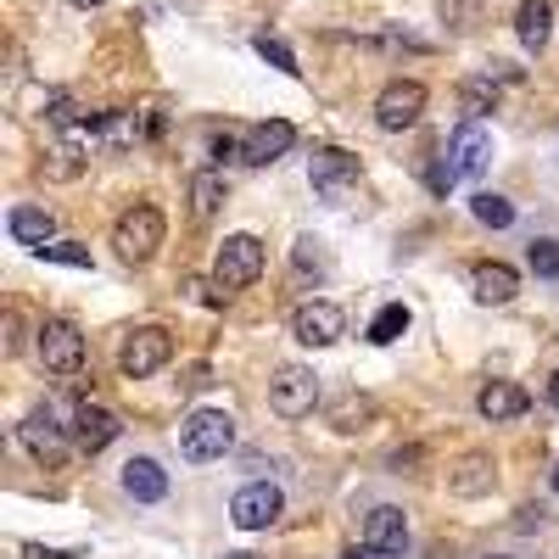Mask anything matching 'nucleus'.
<instances>
[{
    "label": "nucleus",
    "mask_w": 559,
    "mask_h": 559,
    "mask_svg": "<svg viewBox=\"0 0 559 559\" xmlns=\"http://www.w3.org/2000/svg\"><path fill=\"white\" fill-rule=\"evenodd\" d=\"M34 336H39V358L51 376H79L84 369V336H79L73 319H45Z\"/></svg>",
    "instance_id": "423d86ee"
},
{
    "label": "nucleus",
    "mask_w": 559,
    "mask_h": 559,
    "mask_svg": "<svg viewBox=\"0 0 559 559\" xmlns=\"http://www.w3.org/2000/svg\"><path fill=\"white\" fill-rule=\"evenodd\" d=\"M118 414H107V408H96V403H84L79 414H73V442L84 448V453H102V448H112L118 442Z\"/></svg>",
    "instance_id": "dca6fc26"
},
{
    "label": "nucleus",
    "mask_w": 559,
    "mask_h": 559,
    "mask_svg": "<svg viewBox=\"0 0 559 559\" xmlns=\"http://www.w3.org/2000/svg\"><path fill=\"white\" fill-rule=\"evenodd\" d=\"M224 559H258V554H224Z\"/></svg>",
    "instance_id": "4c0bfd02"
},
{
    "label": "nucleus",
    "mask_w": 559,
    "mask_h": 559,
    "mask_svg": "<svg viewBox=\"0 0 559 559\" xmlns=\"http://www.w3.org/2000/svg\"><path fill=\"white\" fill-rule=\"evenodd\" d=\"M419 112H426V84H419V79H392V84L381 90V102H376V123H381L386 134L414 129Z\"/></svg>",
    "instance_id": "0eeeda50"
},
{
    "label": "nucleus",
    "mask_w": 559,
    "mask_h": 559,
    "mask_svg": "<svg viewBox=\"0 0 559 559\" xmlns=\"http://www.w3.org/2000/svg\"><path fill=\"white\" fill-rule=\"evenodd\" d=\"M471 213H476L487 229H509V224H515V202L498 197V191H476V197H471Z\"/></svg>",
    "instance_id": "5701e85b"
},
{
    "label": "nucleus",
    "mask_w": 559,
    "mask_h": 559,
    "mask_svg": "<svg viewBox=\"0 0 559 559\" xmlns=\"http://www.w3.org/2000/svg\"><path fill=\"white\" fill-rule=\"evenodd\" d=\"M23 559H62V554H57V548H39V543H28V548H23Z\"/></svg>",
    "instance_id": "72a5a7b5"
},
{
    "label": "nucleus",
    "mask_w": 559,
    "mask_h": 559,
    "mask_svg": "<svg viewBox=\"0 0 559 559\" xmlns=\"http://www.w3.org/2000/svg\"><path fill=\"white\" fill-rule=\"evenodd\" d=\"M163 236H168V224H163V213H157L152 202L123 207L118 224H112V247H118L123 263H152L157 247H163Z\"/></svg>",
    "instance_id": "f257e3e1"
},
{
    "label": "nucleus",
    "mask_w": 559,
    "mask_h": 559,
    "mask_svg": "<svg viewBox=\"0 0 559 559\" xmlns=\"http://www.w3.org/2000/svg\"><path fill=\"white\" fill-rule=\"evenodd\" d=\"M68 7H79V12H102L107 0H68Z\"/></svg>",
    "instance_id": "c9c22d12"
},
{
    "label": "nucleus",
    "mask_w": 559,
    "mask_h": 559,
    "mask_svg": "<svg viewBox=\"0 0 559 559\" xmlns=\"http://www.w3.org/2000/svg\"><path fill=\"white\" fill-rule=\"evenodd\" d=\"M174 358V342H168V331L163 324H134V331L118 342V369L129 381H146V376H157V369Z\"/></svg>",
    "instance_id": "20e7f679"
},
{
    "label": "nucleus",
    "mask_w": 559,
    "mask_h": 559,
    "mask_svg": "<svg viewBox=\"0 0 559 559\" xmlns=\"http://www.w3.org/2000/svg\"><path fill=\"white\" fill-rule=\"evenodd\" d=\"M23 448H28L39 464H57V459H62L68 437H62V426H57L51 408H34V414L23 419Z\"/></svg>",
    "instance_id": "4468645a"
},
{
    "label": "nucleus",
    "mask_w": 559,
    "mask_h": 559,
    "mask_svg": "<svg viewBox=\"0 0 559 559\" xmlns=\"http://www.w3.org/2000/svg\"><path fill=\"white\" fill-rule=\"evenodd\" d=\"M252 51H258L263 62H274L280 73L302 79V68H297V57H292V45H286V39H274V34H258V39H252Z\"/></svg>",
    "instance_id": "393cba45"
},
{
    "label": "nucleus",
    "mask_w": 559,
    "mask_h": 559,
    "mask_svg": "<svg viewBox=\"0 0 559 559\" xmlns=\"http://www.w3.org/2000/svg\"><path fill=\"white\" fill-rule=\"evenodd\" d=\"M369 414H376V403H369V397H342L336 414H331V426H336V431H364Z\"/></svg>",
    "instance_id": "bb28decb"
},
{
    "label": "nucleus",
    "mask_w": 559,
    "mask_h": 559,
    "mask_svg": "<svg viewBox=\"0 0 559 559\" xmlns=\"http://www.w3.org/2000/svg\"><path fill=\"white\" fill-rule=\"evenodd\" d=\"M459 96H464V107H471V112H492V107H498V90H492V79H471V84L459 90Z\"/></svg>",
    "instance_id": "c756f323"
},
{
    "label": "nucleus",
    "mask_w": 559,
    "mask_h": 559,
    "mask_svg": "<svg viewBox=\"0 0 559 559\" xmlns=\"http://www.w3.org/2000/svg\"><path fill=\"white\" fill-rule=\"evenodd\" d=\"M7 353H23V319L7 313Z\"/></svg>",
    "instance_id": "473e14b6"
},
{
    "label": "nucleus",
    "mask_w": 559,
    "mask_h": 559,
    "mask_svg": "<svg viewBox=\"0 0 559 559\" xmlns=\"http://www.w3.org/2000/svg\"><path fill=\"white\" fill-rule=\"evenodd\" d=\"M297 146V129L286 123V118H269V123H258L252 134H247V152H241V163H252V168H269V163H280Z\"/></svg>",
    "instance_id": "f8f14e48"
},
{
    "label": "nucleus",
    "mask_w": 559,
    "mask_h": 559,
    "mask_svg": "<svg viewBox=\"0 0 559 559\" xmlns=\"http://www.w3.org/2000/svg\"><path fill=\"white\" fill-rule=\"evenodd\" d=\"M308 179H313V191H319L324 202H342L347 185H358V157L342 152V146H319V152L308 157Z\"/></svg>",
    "instance_id": "9d476101"
},
{
    "label": "nucleus",
    "mask_w": 559,
    "mask_h": 559,
    "mask_svg": "<svg viewBox=\"0 0 559 559\" xmlns=\"http://www.w3.org/2000/svg\"><path fill=\"white\" fill-rule=\"evenodd\" d=\"M7 229H12V241H17V247H34V252H39L45 241H57V218L45 213V207H28V202L12 207Z\"/></svg>",
    "instance_id": "aec40b11"
},
{
    "label": "nucleus",
    "mask_w": 559,
    "mask_h": 559,
    "mask_svg": "<svg viewBox=\"0 0 559 559\" xmlns=\"http://www.w3.org/2000/svg\"><path fill=\"white\" fill-rule=\"evenodd\" d=\"M543 392H548V403L559 408V369H554V376H548V386H543Z\"/></svg>",
    "instance_id": "f704fd0d"
},
{
    "label": "nucleus",
    "mask_w": 559,
    "mask_h": 559,
    "mask_svg": "<svg viewBox=\"0 0 559 559\" xmlns=\"http://www.w3.org/2000/svg\"><path fill=\"white\" fill-rule=\"evenodd\" d=\"M476 408L492 419V426H503V419H521V414L532 408V397H526V386H515V381H492V386H481Z\"/></svg>",
    "instance_id": "6ab92c4d"
},
{
    "label": "nucleus",
    "mask_w": 559,
    "mask_h": 559,
    "mask_svg": "<svg viewBox=\"0 0 559 559\" xmlns=\"http://www.w3.org/2000/svg\"><path fill=\"white\" fill-rule=\"evenodd\" d=\"M554 492H559V464H554Z\"/></svg>",
    "instance_id": "58836bf2"
},
{
    "label": "nucleus",
    "mask_w": 559,
    "mask_h": 559,
    "mask_svg": "<svg viewBox=\"0 0 559 559\" xmlns=\"http://www.w3.org/2000/svg\"><path fill=\"white\" fill-rule=\"evenodd\" d=\"M364 543L376 548V554H403V548H408V521H403V509H397V503L369 509V521H364Z\"/></svg>",
    "instance_id": "ddd939ff"
},
{
    "label": "nucleus",
    "mask_w": 559,
    "mask_h": 559,
    "mask_svg": "<svg viewBox=\"0 0 559 559\" xmlns=\"http://www.w3.org/2000/svg\"><path fill=\"white\" fill-rule=\"evenodd\" d=\"M526 263H532L537 280H559V241H554V236H537V241L526 247Z\"/></svg>",
    "instance_id": "a878e982"
},
{
    "label": "nucleus",
    "mask_w": 559,
    "mask_h": 559,
    "mask_svg": "<svg viewBox=\"0 0 559 559\" xmlns=\"http://www.w3.org/2000/svg\"><path fill=\"white\" fill-rule=\"evenodd\" d=\"M408 331V308L403 302H386L376 319H369V342H376V347H386V342H397Z\"/></svg>",
    "instance_id": "b1692460"
},
{
    "label": "nucleus",
    "mask_w": 559,
    "mask_h": 559,
    "mask_svg": "<svg viewBox=\"0 0 559 559\" xmlns=\"http://www.w3.org/2000/svg\"><path fill=\"white\" fill-rule=\"evenodd\" d=\"M492 481H498V471H492V459L487 453H464L453 471H448V487H453V498H487L492 492Z\"/></svg>",
    "instance_id": "a211bd4d"
},
{
    "label": "nucleus",
    "mask_w": 559,
    "mask_h": 559,
    "mask_svg": "<svg viewBox=\"0 0 559 559\" xmlns=\"http://www.w3.org/2000/svg\"><path fill=\"white\" fill-rule=\"evenodd\" d=\"M263 274V241L258 236H224V247H218V258H213V286L218 292H247L252 280Z\"/></svg>",
    "instance_id": "7ed1b4c3"
},
{
    "label": "nucleus",
    "mask_w": 559,
    "mask_h": 559,
    "mask_svg": "<svg viewBox=\"0 0 559 559\" xmlns=\"http://www.w3.org/2000/svg\"><path fill=\"white\" fill-rule=\"evenodd\" d=\"M471 292H476V302L503 308V302H515V292H521V274L509 269V263H476V269H471Z\"/></svg>",
    "instance_id": "2eb2a0df"
},
{
    "label": "nucleus",
    "mask_w": 559,
    "mask_h": 559,
    "mask_svg": "<svg viewBox=\"0 0 559 559\" xmlns=\"http://www.w3.org/2000/svg\"><path fill=\"white\" fill-rule=\"evenodd\" d=\"M218 207H224V179H218L213 168L191 174V213H197V218H213Z\"/></svg>",
    "instance_id": "4be33fe9"
},
{
    "label": "nucleus",
    "mask_w": 559,
    "mask_h": 559,
    "mask_svg": "<svg viewBox=\"0 0 559 559\" xmlns=\"http://www.w3.org/2000/svg\"><path fill=\"white\" fill-rule=\"evenodd\" d=\"M280 515H286V498H280L274 481H252V487H241L236 498H229V521H236L241 532H269Z\"/></svg>",
    "instance_id": "6e6552de"
},
{
    "label": "nucleus",
    "mask_w": 559,
    "mask_h": 559,
    "mask_svg": "<svg viewBox=\"0 0 559 559\" xmlns=\"http://www.w3.org/2000/svg\"><path fill=\"white\" fill-rule=\"evenodd\" d=\"M448 157H453L459 179L487 174V163H492V134H487V123H481V118L459 123V129H453V140H448Z\"/></svg>",
    "instance_id": "9b49d317"
},
{
    "label": "nucleus",
    "mask_w": 559,
    "mask_h": 559,
    "mask_svg": "<svg viewBox=\"0 0 559 559\" xmlns=\"http://www.w3.org/2000/svg\"><path fill=\"white\" fill-rule=\"evenodd\" d=\"M313 403H319V376H313V369H302V364L274 369L269 408H274L280 419H302V414H313Z\"/></svg>",
    "instance_id": "39448f33"
},
{
    "label": "nucleus",
    "mask_w": 559,
    "mask_h": 559,
    "mask_svg": "<svg viewBox=\"0 0 559 559\" xmlns=\"http://www.w3.org/2000/svg\"><path fill=\"white\" fill-rule=\"evenodd\" d=\"M548 28H554L548 0H526V7L515 12V34H521L526 51H543V45H548Z\"/></svg>",
    "instance_id": "412c9836"
},
{
    "label": "nucleus",
    "mask_w": 559,
    "mask_h": 559,
    "mask_svg": "<svg viewBox=\"0 0 559 559\" xmlns=\"http://www.w3.org/2000/svg\"><path fill=\"white\" fill-rule=\"evenodd\" d=\"M342 559H376V548H369V543H364V548H347Z\"/></svg>",
    "instance_id": "e433bc0d"
},
{
    "label": "nucleus",
    "mask_w": 559,
    "mask_h": 559,
    "mask_svg": "<svg viewBox=\"0 0 559 559\" xmlns=\"http://www.w3.org/2000/svg\"><path fill=\"white\" fill-rule=\"evenodd\" d=\"M229 448H236V419H229L224 408H197V414L179 426V453L191 459V464H213V459H224Z\"/></svg>",
    "instance_id": "f03ea898"
},
{
    "label": "nucleus",
    "mask_w": 559,
    "mask_h": 559,
    "mask_svg": "<svg viewBox=\"0 0 559 559\" xmlns=\"http://www.w3.org/2000/svg\"><path fill=\"white\" fill-rule=\"evenodd\" d=\"M45 174H51V179H79V174H84L79 146H57V152H51V163H45Z\"/></svg>",
    "instance_id": "c85d7f7f"
},
{
    "label": "nucleus",
    "mask_w": 559,
    "mask_h": 559,
    "mask_svg": "<svg viewBox=\"0 0 559 559\" xmlns=\"http://www.w3.org/2000/svg\"><path fill=\"white\" fill-rule=\"evenodd\" d=\"M123 492L134 503H163L168 498V471H163L157 459H129L123 464Z\"/></svg>",
    "instance_id": "f3484780"
},
{
    "label": "nucleus",
    "mask_w": 559,
    "mask_h": 559,
    "mask_svg": "<svg viewBox=\"0 0 559 559\" xmlns=\"http://www.w3.org/2000/svg\"><path fill=\"white\" fill-rule=\"evenodd\" d=\"M453 179H459L453 157H442V163H431V168H426V185H431V197H448V191H453Z\"/></svg>",
    "instance_id": "7c9ffc66"
},
{
    "label": "nucleus",
    "mask_w": 559,
    "mask_h": 559,
    "mask_svg": "<svg viewBox=\"0 0 559 559\" xmlns=\"http://www.w3.org/2000/svg\"><path fill=\"white\" fill-rule=\"evenodd\" d=\"M342 331H347V313L336 308V302H302L297 313H292V336L302 342V347H336L342 342Z\"/></svg>",
    "instance_id": "1a4fd4ad"
},
{
    "label": "nucleus",
    "mask_w": 559,
    "mask_h": 559,
    "mask_svg": "<svg viewBox=\"0 0 559 559\" xmlns=\"http://www.w3.org/2000/svg\"><path fill=\"white\" fill-rule=\"evenodd\" d=\"M241 152H247L241 134H213V163H236Z\"/></svg>",
    "instance_id": "2f4dec72"
},
{
    "label": "nucleus",
    "mask_w": 559,
    "mask_h": 559,
    "mask_svg": "<svg viewBox=\"0 0 559 559\" xmlns=\"http://www.w3.org/2000/svg\"><path fill=\"white\" fill-rule=\"evenodd\" d=\"M39 258H45V263H68V269H90V252H84L79 241H45Z\"/></svg>",
    "instance_id": "cd10ccee"
}]
</instances>
